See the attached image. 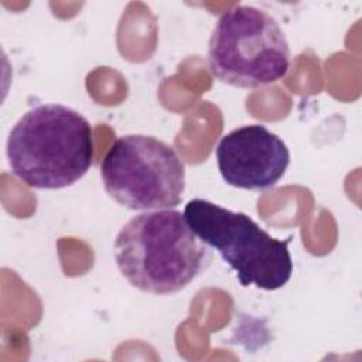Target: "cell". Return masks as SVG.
Here are the masks:
<instances>
[{
    "instance_id": "cell-5",
    "label": "cell",
    "mask_w": 362,
    "mask_h": 362,
    "mask_svg": "<svg viewBox=\"0 0 362 362\" xmlns=\"http://www.w3.org/2000/svg\"><path fill=\"white\" fill-rule=\"evenodd\" d=\"M106 192L134 211L170 209L180 205L185 167L168 143L146 134L119 137L100 163Z\"/></svg>"
},
{
    "instance_id": "cell-1",
    "label": "cell",
    "mask_w": 362,
    "mask_h": 362,
    "mask_svg": "<svg viewBox=\"0 0 362 362\" xmlns=\"http://www.w3.org/2000/svg\"><path fill=\"white\" fill-rule=\"evenodd\" d=\"M113 249L122 276L140 291L157 296L184 290L211 262L208 246L175 209L133 216L116 235Z\"/></svg>"
},
{
    "instance_id": "cell-2",
    "label": "cell",
    "mask_w": 362,
    "mask_h": 362,
    "mask_svg": "<svg viewBox=\"0 0 362 362\" xmlns=\"http://www.w3.org/2000/svg\"><path fill=\"white\" fill-rule=\"evenodd\" d=\"M6 154L11 173L25 185L37 189L65 188L79 181L92 165V127L68 106L38 105L11 129Z\"/></svg>"
},
{
    "instance_id": "cell-4",
    "label": "cell",
    "mask_w": 362,
    "mask_h": 362,
    "mask_svg": "<svg viewBox=\"0 0 362 362\" xmlns=\"http://www.w3.org/2000/svg\"><path fill=\"white\" fill-rule=\"evenodd\" d=\"M208 65L221 82L255 89L287 75L290 47L274 17L239 4L219 17L208 42Z\"/></svg>"
},
{
    "instance_id": "cell-6",
    "label": "cell",
    "mask_w": 362,
    "mask_h": 362,
    "mask_svg": "<svg viewBox=\"0 0 362 362\" xmlns=\"http://www.w3.org/2000/svg\"><path fill=\"white\" fill-rule=\"evenodd\" d=\"M216 164L226 184L264 191L284 175L290 164V151L286 143L263 124H247L219 140Z\"/></svg>"
},
{
    "instance_id": "cell-3",
    "label": "cell",
    "mask_w": 362,
    "mask_h": 362,
    "mask_svg": "<svg viewBox=\"0 0 362 362\" xmlns=\"http://www.w3.org/2000/svg\"><path fill=\"white\" fill-rule=\"evenodd\" d=\"M184 216L192 232L215 249L245 287L279 290L293 274L288 240L272 238L249 215L208 199H191Z\"/></svg>"
}]
</instances>
